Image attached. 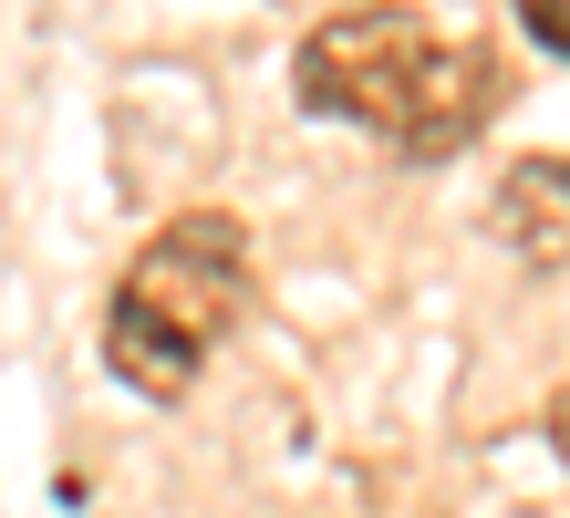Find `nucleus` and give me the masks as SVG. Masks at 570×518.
<instances>
[{
    "mask_svg": "<svg viewBox=\"0 0 570 518\" xmlns=\"http://www.w3.org/2000/svg\"><path fill=\"white\" fill-rule=\"evenodd\" d=\"M435 62H446V42L394 11V0H353V11H332L312 42H301V104L312 115H343V125H374V135H405L415 104L435 84Z\"/></svg>",
    "mask_w": 570,
    "mask_h": 518,
    "instance_id": "f257e3e1",
    "label": "nucleus"
},
{
    "mask_svg": "<svg viewBox=\"0 0 570 518\" xmlns=\"http://www.w3.org/2000/svg\"><path fill=\"white\" fill-rule=\"evenodd\" d=\"M125 301H146L156 322H177V332H197V342L239 332V311H249V250H239V228H228V218H177V228H156L146 260L125 270Z\"/></svg>",
    "mask_w": 570,
    "mask_h": 518,
    "instance_id": "f03ea898",
    "label": "nucleus"
},
{
    "mask_svg": "<svg viewBox=\"0 0 570 518\" xmlns=\"http://www.w3.org/2000/svg\"><path fill=\"white\" fill-rule=\"evenodd\" d=\"M488 238L529 270H570V156H519L488 197Z\"/></svg>",
    "mask_w": 570,
    "mask_h": 518,
    "instance_id": "7ed1b4c3",
    "label": "nucleus"
},
{
    "mask_svg": "<svg viewBox=\"0 0 570 518\" xmlns=\"http://www.w3.org/2000/svg\"><path fill=\"white\" fill-rule=\"evenodd\" d=\"M498 94H509V74H498L478 42H446V62H435V84H425V104H415V125L394 135V146H405V156H456L466 135L498 115Z\"/></svg>",
    "mask_w": 570,
    "mask_h": 518,
    "instance_id": "20e7f679",
    "label": "nucleus"
},
{
    "mask_svg": "<svg viewBox=\"0 0 570 518\" xmlns=\"http://www.w3.org/2000/svg\"><path fill=\"white\" fill-rule=\"evenodd\" d=\"M105 363H115L136 394L177 404V394L197 384V363H208V342H197V332H177V322H156L146 301H125V291H115V311H105Z\"/></svg>",
    "mask_w": 570,
    "mask_h": 518,
    "instance_id": "39448f33",
    "label": "nucleus"
},
{
    "mask_svg": "<svg viewBox=\"0 0 570 518\" xmlns=\"http://www.w3.org/2000/svg\"><path fill=\"white\" fill-rule=\"evenodd\" d=\"M519 21H529V31H540V42H550V52H570V0H519Z\"/></svg>",
    "mask_w": 570,
    "mask_h": 518,
    "instance_id": "423d86ee",
    "label": "nucleus"
},
{
    "mask_svg": "<svg viewBox=\"0 0 570 518\" xmlns=\"http://www.w3.org/2000/svg\"><path fill=\"white\" fill-rule=\"evenodd\" d=\"M550 457H560V467H570V384H560V394H550Z\"/></svg>",
    "mask_w": 570,
    "mask_h": 518,
    "instance_id": "0eeeda50",
    "label": "nucleus"
}]
</instances>
